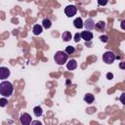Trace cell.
I'll use <instances>...</instances> for the list:
<instances>
[{"label": "cell", "mask_w": 125, "mask_h": 125, "mask_svg": "<svg viewBox=\"0 0 125 125\" xmlns=\"http://www.w3.org/2000/svg\"><path fill=\"white\" fill-rule=\"evenodd\" d=\"M42 26H43L44 28H46V29L50 28V27L52 26V21H51V20H50V19H44V20L42 21Z\"/></svg>", "instance_id": "7c38bea8"}, {"label": "cell", "mask_w": 125, "mask_h": 125, "mask_svg": "<svg viewBox=\"0 0 125 125\" xmlns=\"http://www.w3.org/2000/svg\"><path fill=\"white\" fill-rule=\"evenodd\" d=\"M95 98H94V95L93 94H86L84 96V101L87 103V104H92L94 102Z\"/></svg>", "instance_id": "5bb4252c"}, {"label": "cell", "mask_w": 125, "mask_h": 125, "mask_svg": "<svg viewBox=\"0 0 125 125\" xmlns=\"http://www.w3.org/2000/svg\"><path fill=\"white\" fill-rule=\"evenodd\" d=\"M120 26H121V28H122V29H124V30H125V20H123V21H121Z\"/></svg>", "instance_id": "d4e9b609"}, {"label": "cell", "mask_w": 125, "mask_h": 125, "mask_svg": "<svg viewBox=\"0 0 125 125\" xmlns=\"http://www.w3.org/2000/svg\"><path fill=\"white\" fill-rule=\"evenodd\" d=\"M62 38L63 39V41H69L70 39H71V33L69 32V31H64L63 33H62Z\"/></svg>", "instance_id": "9a60e30c"}, {"label": "cell", "mask_w": 125, "mask_h": 125, "mask_svg": "<svg viewBox=\"0 0 125 125\" xmlns=\"http://www.w3.org/2000/svg\"><path fill=\"white\" fill-rule=\"evenodd\" d=\"M98 3H99V5H103V6H104V5H106V3H107V2H106V1H104V2H102V1H99Z\"/></svg>", "instance_id": "484cf974"}, {"label": "cell", "mask_w": 125, "mask_h": 125, "mask_svg": "<svg viewBox=\"0 0 125 125\" xmlns=\"http://www.w3.org/2000/svg\"><path fill=\"white\" fill-rule=\"evenodd\" d=\"M73 24L76 28H82L84 26V22L82 21L81 18H76L74 21H73Z\"/></svg>", "instance_id": "30bf717a"}, {"label": "cell", "mask_w": 125, "mask_h": 125, "mask_svg": "<svg viewBox=\"0 0 125 125\" xmlns=\"http://www.w3.org/2000/svg\"><path fill=\"white\" fill-rule=\"evenodd\" d=\"M20 120H21V123L22 125H30L31 124V116L26 113V112H23L21 114V117H20Z\"/></svg>", "instance_id": "5b68a950"}, {"label": "cell", "mask_w": 125, "mask_h": 125, "mask_svg": "<svg viewBox=\"0 0 125 125\" xmlns=\"http://www.w3.org/2000/svg\"><path fill=\"white\" fill-rule=\"evenodd\" d=\"M31 125H42V123L39 120H33L31 122Z\"/></svg>", "instance_id": "7402d4cb"}, {"label": "cell", "mask_w": 125, "mask_h": 125, "mask_svg": "<svg viewBox=\"0 0 125 125\" xmlns=\"http://www.w3.org/2000/svg\"><path fill=\"white\" fill-rule=\"evenodd\" d=\"M119 100H120V102H121L123 104H125V93H122V94H121Z\"/></svg>", "instance_id": "44dd1931"}, {"label": "cell", "mask_w": 125, "mask_h": 125, "mask_svg": "<svg viewBox=\"0 0 125 125\" xmlns=\"http://www.w3.org/2000/svg\"><path fill=\"white\" fill-rule=\"evenodd\" d=\"M33 113H34V115L35 116H41L42 115V113H43V110H42V108L40 107V106H35L34 108H33Z\"/></svg>", "instance_id": "2e32d148"}, {"label": "cell", "mask_w": 125, "mask_h": 125, "mask_svg": "<svg viewBox=\"0 0 125 125\" xmlns=\"http://www.w3.org/2000/svg\"><path fill=\"white\" fill-rule=\"evenodd\" d=\"M13 85L9 81H3L0 83V94L3 97H10L13 94Z\"/></svg>", "instance_id": "6da1fadb"}, {"label": "cell", "mask_w": 125, "mask_h": 125, "mask_svg": "<svg viewBox=\"0 0 125 125\" xmlns=\"http://www.w3.org/2000/svg\"><path fill=\"white\" fill-rule=\"evenodd\" d=\"M106 78H107V79H109V80H110V79H112V78H113V74H112L111 72H108V73L106 74Z\"/></svg>", "instance_id": "cb8c5ba5"}, {"label": "cell", "mask_w": 125, "mask_h": 125, "mask_svg": "<svg viewBox=\"0 0 125 125\" xmlns=\"http://www.w3.org/2000/svg\"><path fill=\"white\" fill-rule=\"evenodd\" d=\"M119 67H120L121 69H125V62H119Z\"/></svg>", "instance_id": "603a6c76"}, {"label": "cell", "mask_w": 125, "mask_h": 125, "mask_svg": "<svg viewBox=\"0 0 125 125\" xmlns=\"http://www.w3.org/2000/svg\"><path fill=\"white\" fill-rule=\"evenodd\" d=\"M68 59V55L65 53V52H62V51H58L55 56H54V60L55 62L58 63V64H64L66 62Z\"/></svg>", "instance_id": "7a4b0ae2"}, {"label": "cell", "mask_w": 125, "mask_h": 125, "mask_svg": "<svg viewBox=\"0 0 125 125\" xmlns=\"http://www.w3.org/2000/svg\"><path fill=\"white\" fill-rule=\"evenodd\" d=\"M42 25H40V24H35V25H33V28H32V32H33V34L34 35H39V34H41L42 33Z\"/></svg>", "instance_id": "8fae6325"}, {"label": "cell", "mask_w": 125, "mask_h": 125, "mask_svg": "<svg viewBox=\"0 0 125 125\" xmlns=\"http://www.w3.org/2000/svg\"><path fill=\"white\" fill-rule=\"evenodd\" d=\"M100 39H101V41H103V42H107L108 41V37L106 36V35H102L101 37H100Z\"/></svg>", "instance_id": "ffe728a7"}, {"label": "cell", "mask_w": 125, "mask_h": 125, "mask_svg": "<svg viewBox=\"0 0 125 125\" xmlns=\"http://www.w3.org/2000/svg\"><path fill=\"white\" fill-rule=\"evenodd\" d=\"M95 22H94V20L93 19H91V18H89V19H87L85 21H84V26H85V28L86 29H88V30H91V29H93L94 27H95Z\"/></svg>", "instance_id": "52a82bcc"}, {"label": "cell", "mask_w": 125, "mask_h": 125, "mask_svg": "<svg viewBox=\"0 0 125 125\" xmlns=\"http://www.w3.org/2000/svg\"><path fill=\"white\" fill-rule=\"evenodd\" d=\"M104 27H105V23H104V21H98V22L95 24V28H96L97 30H99V31L104 30Z\"/></svg>", "instance_id": "4fadbf2b"}, {"label": "cell", "mask_w": 125, "mask_h": 125, "mask_svg": "<svg viewBox=\"0 0 125 125\" xmlns=\"http://www.w3.org/2000/svg\"><path fill=\"white\" fill-rule=\"evenodd\" d=\"M81 38L82 39H84L86 42H88V41H90L92 38H93V33L91 32V31H82L81 33Z\"/></svg>", "instance_id": "ba28073f"}, {"label": "cell", "mask_w": 125, "mask_h": 125, "mask_svg": "<svg viewBox=\"0 0 125 125\" xmlns=\"http://www.w3.org/2000/svg\"><path fill=\"white\" fill-rule=\"evenodd\" d=\"M69 83H71V82H70V81H69V80H67V81H66V84H67V85H68V84H69Z\"/></svg>", "instance_id": "4316f807"}, {"label": "cell", "mask_w": 125, "mask_h": 125, "mask_svg": "<svg viewBox=\"0 0 125 125\" xmlns=\"http://www.w3.org/2000/svg\"><path fill=\"white\" fill-rule=\"evenodd\" d=\"M115 58H116L115 54H114L113 52H111V51H107V52H105V53L103 55V60H104V62L105 63H108V64L112 63V62H114Z\"/></svg>", "instance_id": "3957f363"}, {"label": "cell", "mask_w": 125, "mask_h": 125, "mask_svg": "<svg viewBox=\"0 0 125 125\" xmlns=\"http://www.w3.org/2000/svg\"><path fill=\"white\" fill-rule=\"evenodd\" d=\"M76 13H77V8L74 5H68L64 8V14L69 18L75 16Z\"/></svg>", "instance_id": "277c9868"}, {"label": "cell", "mask_w": 125, "mask_h": 125, "mask_svg": "<svg viewBox=\"0 0 125 125\" xmlns=\"http://www.w3.org/2000/svg\"><path fill=\"white\" fill-rule=\"evenodd\" d=\"M81 39V34L80 33H76L74 35V41L75 42H79V40Z\"/></svg>", "instance_id": "d6986e66"}, {"label": "cell", "mask_w": 125, "mask_h": 125, "mask_svg": "<svg viewBox=\"0 0 125 125\" xmlns=\"http://www.w3.org/2000/svg\"><path fill=\"white\" fill-rule=\"evenodd\" d=\"M10 75V69L8 67L5 66H1L0 67V79H6L8 78Z\"/></svg>", "instance_id": "8992f818"}, {"label": "cell", "mask_w": 125, "mask_h": 125, "mask_svg": "<svg viewBox=\"0 0 125 125\" xmlns=\"http://www.w3.org/2000/svg\"><path fill=\"white\" fill-rule=\"evenodd\" d=\"M7 104H8V101H7L5 98H2V99L0 100V105H1L2 107H4V106H5Z\"/></svg>", "instance_id": "ac0fdd59"}, {"label": "cell", "mask_w": 125, "mask_h": 125, "mask_svg": "<svg viewBox=\"0 0 125 125\" xmlns=\"http://www.w3.org/2000/svg\"><path fill=\"white\" fill-rule=\"evenodd\" d=\"M66 67H67V69H69V70L75 69V68L77 67V62H76V61H75V60H69L68 62L66 63Z\"/></svg>", "instance_id": "9c48e42d"}, {"label": "cell", "mask_w": 125, "mask_h": 125, "mask_svg": "<svg viewBox=\"0 0 125 125\" xmlns=\"http://www.w3.org/2000/svg\"><path fill=\"white\" fill-rule=\"evenodd\" d=\"M74 51H75V49H74V47H72V46H67V47L65 48V53H66L67 55H71Z\"/></svg>", "instance_id": "e0dca14e"}]
</instances>
